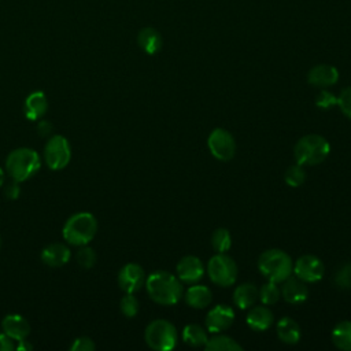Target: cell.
I'll use <instances>...</instances> for the list:
<instances>
[{
    "mask_svg": "<svg viewBox=\"0 0 351 351\" xmlns=\"http://www.w3.org/2000/svg\"><path fill=\"white\" fill-rule=\"evenodd\" d=\"M15 348V344H14V340L7 336L4 332L0 333V351H11Z\"/></svg>",
    "mask_w": 351,
    "mask_h": 351,
    "instance_id": "cell-38",
    "label": "cell"
},
{
    "mask_svg": "<svg viewBox=\"0 0 351 351\" xmlns=\"http://www.w3.org/2000/svg\"><path fill=\"white\" fill-rule=\"evenodd\" d=\"M204 348L207 351H243V347L229 336L218 335L207 339Z\"/></svg>",
    "mask_w": 351,
    "mask_h": 351,
    "instance_id": "cell-25",
    "label": "cell"
},
{
    "mask_svg": "<svg viewBox=\"0 0 351 351\" xmlns=\"http://www.w3.org/2000/svg\"><path fill=\"white\" fill-rule=\"evenodd\" d=\"M3 332L10 336L14 341L23 340L30 333V325L25 317L19 314H8L1 321Z\"/></svg>",
    "mask_w": 351,
    "mask_h": 351,
    "instance_id": "cell-14",
    "label": "cell"
},
{
    "mask_svg": "<svg viewBox=\"0 0 351 351\" xmlns=\"http://www.w3.org/2000/svg\"><path fill=\"white\" fill-rule=\"evenodd\" d=\"M282 288H281V296L292 304L302 303L307 299L308 296V289L304 281H302L298 277H288L287 280L282 281Z\"/></svg>",
    "mask_w": 351,
    "mask_h": 351,
    "instance_id": "cell-16",
    "label": "cell"
},
{
    "mask_svg": "<svg viewBox=\"0 0 351 351\" xmlns=\"http://www.w3.org/2000/svg\"><path fill=\"white\" fill-rule=\"evenodd\" d=\"M234 321V311L228 304L214 306L206 315V329L213 333H219L228 329Z\"/></svg>",
    "mask_w": 351,
    "mask_h": 351,
    "instance_id": "cell-12",
    "label": "cell"
},
{
    "mask_svg": "<svg viewBox=\"0 0 351 351\" xmlns=\"http://www.w3.org/2000/svg\"><path fill=\"white\" fill-rule=\"evenodd\" d=\"M211 245L217 252H226L232 245V237L228 229L219 228L211 236Z\"/></svg>",
    "mask_w": 351,
    "mask_h": 351,
    "instance_id": "cell-27",
    "label": "cell"
},
{
    "mask_svg": "<svg viewBox=\"0 0 351 351\" xmlns=\"http://www.w3.org/2000/svg\"><path fill=\"white\" fill-rule=\"evenodd\" d=\"M315 103H317V106H319L322 108H328V107H330L332 104L336 103V97L330 92H328V90H321L317 95Z\"/></svg>",
    "mask_w": 351,
    "mask_h": 351,
    "instance_id": "cell-35",
    "label": "cell"
},
{
    "mask_svg": "<svg viewBox=\"0 0 351 351\" xmlns=\"http://www.w3.org/2000/svg\"><path fill=\"white\" fill-rule=\"evenodd\" d=\"M207 273L210 280L219 287H230L237 278L236 262L225 252H218L211 256L207 263Z\"/></svg>",
    "mask_w": 351,
    "mask_h": 351,
    "instance_id": "cell-7",
    "label": "cell"
},
{
    "mask_svg": "<svg viewBox=\"0 0 351 351\" xmlns=\"http://www.w3.org/2000/svg\"><path fill=\"white\" fill-rule=\"evenodd\" d=\"M330 152V145L324 136L306 134L300 137L293 148L296 163L302 166H315L326 159Z\"/></svg>",
    "mask_w": 351,
    "mask_h": 351,
    "instance_id": "cell-3",
    "label": "cell"
},
{
    "mask_svg": "<svg viewBox=\"0 0 351 351\" xmlns=\"http://www.w3.org/2000/svg\"><path fill=\"white\" fill-rule=\"evenodd\" d=\"M137 43L145 53L155 55L162 48V36L154 27H144L137 34Z\"/></svg>",
    "mask_w": 351,
    "mask_h": 351,
    "instance_id": "cell-20",
    "label": "cell"
},
{
    "mask_svg": "<svg viewBox=\"0 0 351 351\" xmlns=\"http://www.w3.org/2000/svg\"><path fill=\"white\" fill-rule=\"evenodd\" d=\"M339 80V71L330 64H317L310 69L307 74V81L315 86H330Z\"/></svg>",
    "mask_w": 351,
    "mask_h": 351,
    "instance_id": "cell-17",
    "label": "cell"
},
{
    "mask_svg": "<svg viewBox=\"0 0 351 351\" xmlns=\"http://www.w3.org/2000/svg\"><path fill=\"white\" fill-rule=\"evenodd\" d=\"M145 284V271L138 263H126L118 273V285L125 293H134Z\"/></svg>",
    "mask_w": 351,
    "mask_h": 351,
    "instance_id": "cell-11",
    "label": "cell"
},
{
    "mask_svg": "<svg viewBox=\"0 0 351 351\" xmlns=\"http://www.w3.org/2000/svg\"><path fill=\"white\" fill-rule=\"evenodd\" d=\"M245 321L252 330L263 332L273 324V313L265 306H252L250 307Z\"/></svg>",
    "mask_w": 351,
    "mask_h": 351,
    "instance_id": "cell-19",
    "label": "cell"
},
{
    "mask_svg": "<svg viewBox=\"0 0 351 351\" xmlns=\"http://www.w3.org/2000/svg\"><path fill=\"white\" fill-rule=\"evenodd\" d=\"M182 340L192 347L204 346L207 341V333L203 326L197 324H188L182 330Z\"/></svg>",
    "mask_w": 351,
    "mask_h": 351,
    "instance_id": "cell-26",
    "label": "cell"
},
{
    "mask_svg": "<svg viewBox=\"0 0 351 351\" xmlns=\"http://www.w3.org/2000/svg\"><path fill=\"white\" fill-rule=\"evenodd\" d=\"M332 341L337 348L351 351V321H341L333 328Z\"/></svg>",
    "mask_w": 351,
    "mask_h": 351,
    "instance_id": "cell-24",
    "label": "cell"
},
{
    "mask_svg": "<svg viewBox=\"0 0 351 351\" xmlns=\"http://www.w3.org/2000/svg\"><path fill=\"white\" fill-rule=\"evenodd\" d=\"M77 263L84 269H90L96 263V252L93 248L86 245H81V248L77 251L75 255Z\"/></svg>",
    "mask_w": 351,
    "mask_h": 351,
    "instance_id": "cell-30",
    "label": "cell"
},
{
    "mask_svg": "<svg viewBox=\"0 0 351 351\" xmlns=\"http://www.w3.org/2000/svg\"><path fill=\"white\" fill-rule=\"evenodd\" d=\"M53 130V125L49 122V121H45V119H38V123H37V132L41 137H47L52 133Z\"/></svg>",
    "mask_w": 351,
    "mask_h": 351,
    "instance_id": "cell-37",
    "label": "cell"
},
{
    "mask_svg": "<svg viewBox=\"0 0 351 351\" xmlns=\"http://www.w3.org/2000/svg\"><path fill=\"white\" fill-rule=\"evenodd\" d=\"M23 108H25V115L27 119H30V121L41 119L48 110V100H47L45 93L41 90L32 92L26 97Z\"/></svg>",
    "mask_w": 351,
    "mask_h": 351,
    "instance_id": "cell-18",
    "label": "cell"
},
{
    "mask_svg": "<svg viewBox=\"0 0 351 351\" xmlns=\"http://www.w3.org/2000/svg\"><path fill=\"white\" fill-rule=\"evenodd\" d=\"M19 193H21V188H19V182H18V181H14V180H12V182L7 184L5 188H4V196H5L7 199H10V200L18 199Z\"/></svg>",
    "mask_w": 351,
    "mask_h": 351,
    "instance_id": "cell-36",
    "label": "cell"
},
{
    "mask_svg": "<svg viewBox=\"0 0 351 351\" xmlns=\"http://www.w3.org/2000/svg\"><path fill=\"white\" fill-rule=\"evenodd\" d=\"M258 296H259V289L255 287V284L244 282L234 289L233 302L239 308L245 310L255 304V302L258 300Z\"/></svg>",
    "mask_w": 351,
    "mask_h": 351,
    "instance_id": "cell-21",
    "label": "cell"
},
{
    "mask_svg": "<svg viewBox=\"0 0 351 351\" xmlns=\"http://www.w3.org/2000/svg\"><path fill=\"white\" fill-rule=\"evenodd\" d=\"M18 344L15 346V348L16 350H22V351H27V350H32L33 348V346L26 340V339H23V340H19V341H16Z\"/></svg>",
    "mask_w": 351,
    "mask_h": 351,
    "instance_id": "cell-39",
    "label": "cell"
},
{
    "mask_svg": "<svg viewBox=\"0 0 351 351\" xmlns=\"http://www.w3.org/2000/svg\"><path fill=\"white\" fill-rule=\"evenodd\" d=\"M292 271L304 282H315L322 278L325 267L319 258L307 254L298 258V261L293 263Z\"/></svg>",
    "mask_w": 351,
    "mask_h": 351,
    "instance_id": "cell-10",
    "label": "cell"
},
{
    "mask_svg": "<svg viewBox=\"0 0 351 351\" xmlns=\"http://www.w3.org/2000/svg\"><path fill=\"white\" fill-rule=\"evenodd\" d=\"M335 282L341 289H351V262L339 267L335 276Z\"/></svg>",
    "mask_w": 351,
    "mask_h": 351,
    "instance_id": "cell-32",
    "label": "cell"
},
{
    "mask_svg": "<svg viewBox=\"0 0 351 351\" xmlns=\"http://www.w3.org/2000/svg\"><path fill=\"white\" fill-rule=\"evenodd\" d=\"M71 252L70 248L63 243L48 244L41 251V261L51 267H60L70 261Z\"/></svg>",
    "mask_w": 351,
    "mask_h": 351,
    "instance_id": "cell-15",
    "label": "cell"
},
{
    "mask_svg": "<svg viewBox=\"0 0 351 351\" xmlns=\"http://www.w3.org/2000/svg\"><path fill=\"white\" fill-rule=\"evenodd\" d=\"M4 176H5V174H4V170L0 167V186L4 184Z\"/></svg>",
    "mask_w": 351,
    "mask_h": 351,
    "instance_id": "cell-40",
    "label": "cell"
},
{
    "mask_svg": "<svg viewBox=\"0 0 351 351\" xmlns=\"http://www.w3.org/2000/svg\"><path fill=\"white\" fill-rule=\"evenodd\" d=\"M41 167L40 155L32 148H16L11 151L5 159L7 174L18 182L32 178Z\"/></svg>",
    "mask_w": 351,
    "mask_h": 351,
    "instance_id": "cell-2",
    "label": "cell"
},
{
    "mask_svg": "<svg viewBox=\"0 0 351 351\" xmlns=\"http://www.w3.org/2000/svg\"><path fill=\"white\" fill-rule=\"evenodd\" d=\"M95 343L89 337H77L73 344L70 346L71 351H93L95 350Z\"/></svg>",
    "mask_w": 351,
    "mask_h": 351,
    "instance_id": "cell-34",
    "label": "cell"
},
{
    "mask_svg": "<svg viewBox=\"0 0 351 351\" xmlns=\"http://www.w3.org/2000/svg\"><path fill=\"white\" fill-rule=\"evenodd\" d=\"M145 288L149 298L165 306L176 304L182 296L181 280L166 270H156L145 278Z\"/></svg>",
    "mask_w": 351,
    "mask_h": 351,
    "instance_id": "cell-1",
    "label": "cell"
},
{
    "mask_svg": "<svg viewBox=\"0 0 351 351\" xmlns=\"http://www.w3.org/2000/svg\"><path fill=\"white\" fill-rule=\"evenodd\" d=\"M336 103L339 104L341 112L351 119V86L344 88L339 96L336 97Z\"/></svg>",
    "mask_w": 351,
    "mask_h": 351,
    "instance_id": "cell-33",
    "label": "cell"
},
{
    "mask_svg": "<svg viewBox=\"0 0 351 351\" xmlns=\"http://www.w3.org/2000/svg\"><path fill=\"white\" fill-rule=\"evenodd\" d=\"M204 274V267L197 256L186 255L177 263V276L181 281L192 284L197 282Z\"/></svg>",
    "mask_w": 351,
    "mask_h": 351,
    "instance_id": "cell-13",
    "label": "cell"
},
{
    "mask_svg": "<svg viewBox=\"0 0 351 351\" xmlns=\"http://www.w3.org/2000/svg\"><path fill=\"white\" fill-rule=\"evenodd\" d=\"M280 288L277 287V282L274 281H269L266 284H263L259 288V299L265 303V304H274L277 303V300L280 299Z\"/></svg>",
    "mask_w": 351,
    "mask_h": 351,
    "instance_id": "cell-29",
    "label": "cell"
},
{
    "mask_svg": "<svg viewBox=\"0 0 351 351\" xmlns=\"http://www.w3.org/2000/svg\"><path fill=\"white\" fill-rule=\"evenodd\" d=\"M145 343L155 351H170L176 347L178 333L176 326L166 319H154L144 332Z\"/></svg>",
    "mask_w": 351,
    "mask_h": 351,
    "instance_id": "cell-6",
    "label": "cell"
},
{
    "mask_svg": "<svg viewBox=\"0 0 351 351\" xmlns=\"http://www.w3.org/2000/svg\"><path fill=\"white\" fill-rule=\"evenodd\" d=\"M213 293L206 285H192L185 293V302L193 308H204L211 303Z\"/></svg>",
    "mask_w": 351,
    "mask_h": 351,
    "instance_id": "cell-23",
    "label": "cell"
},
{
    "mask_svg": "<svg viewBox=\"0 0 351 351\" xmlns=\"http://www.w3.org/2000/svg\"><path fill=\"white\" fill-rule=\"evenodd\" d=\"M0 247H1V237H0Z\"/></svg>",
    "mask_w": 351,
    "mask_h": 351,
    "instance_id": "cell-41",
    "label": "cell"
},
{
    "mask_svg": "<svg viewBox=\"0 0 351 351\" xmlns=\"http://www.w3.org/2000/svg\"><path fill=\"white\" fill-rule=\"evenodd\" d=\"M284 180L289 186H293V188L300 186L306 180V171L303 166L299 163L291 165L284 173Z\"/></svg>",
    "mask_w": 351,
    "mask_h": 351,
    "instance_id": "cell-28",
    "label": "cell"
},
{
    "mask_svg": "<svg viewBox=\"0 0 351 351\" xmlns=\"http://www.w3.org/2000/svg\"><path fill=\"white\" fill-rule=\"evenodd\" d=\"M71 159L69 140L62 134L52 136L44 147V162L51 170L64 169Z\"/></svg>",
    "mask_w": 351,
    "mask_h": 351,
    "instance_id": "cell-8",
    "label": "cell"
},
{
    "mask_svg": "<svg viewBox=\"0 0 351 351\" xmlns=\"http://www.w3.org/2000/svg\"><path fill=\"white\" fill-rule=\"evenodd\" d=\"M277 336L285 344H296L300 340V328L298 322L289 317H282L277 322Z\"/></svg>",
    "mask_w": 351,
    "mask_h": 351,
    "instance_id": "cell-22",
    "label": "cell"
},
{
    "mask_svg": "<svg viewBox=\"0 0 351 351\" xmlns=\"http://www.w3.org/2000/svg\"><path fill=\"white\" fill-rule=\"evenodd\" d=\"M259 271L269 278V281L282 282L292 274L293 263L291 256L278 248H270L261 254L258 259Z\"/></svg>",
    "mask_w": 351,
    "mask_h": 351,
    "instance_id": "cell-5",
    "label": "cell"
},
{
    "mask_svg": "<svg viewBox=\"0 0 351 351\" xmlns=\"http://www.w3.org/2000/svg\"><path fill=\"white\" fill-rule=\"evenodd\" d=\"M207 145L213 156L219 160H230L236 154V141L233 136L222 128H215L211 130L207 138Z\"/></svg>",
    "mask_w": 351,
    "mask_h": 351,
    "instance_id": "cell-9",
    "label": "cell"
},
{
    "mask_svg": "<svg viewBox=\"0 0 351 351\" xmlns=\"http://www.w3.org/2000/svg\"><path fill=\"white\" fill-rule=\"evenodd\" d=\"M119 307L125 317L133 318L138 311V300L133 293H125L119 302Z\"/></svg>",
    "mask_w": 351,
    "mask_h": 351,
    "instance_id": "cell-31",
    "label": "cell"
},
{
    "mask_svg": "<svg viewBox=\"0 0 351 351\" xmlns=\"http://www.w3.org/2000/svg\"><path fill=\"white\" fill-rule=\"evenodd\" d=\"M97 232V221L90 213H77L71 215L62 230L63 239L71 245H86Z\"/></svg>",
    "mask_w": 351,
    "mask_h": 351,
    "instance_id": "cell-4",
    "label": "cell"
}]
</instances>
